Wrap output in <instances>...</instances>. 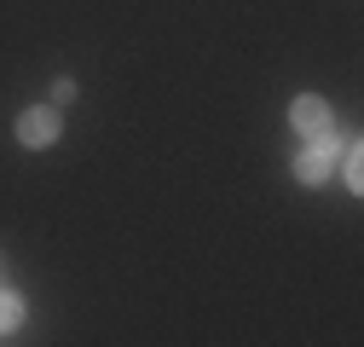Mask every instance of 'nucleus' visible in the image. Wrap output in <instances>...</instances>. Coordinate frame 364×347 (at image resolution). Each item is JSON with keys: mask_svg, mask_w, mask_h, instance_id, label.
<instances>
[{"mask_svg": "<svg viewBox=\"0 0 364 347\" xmlns=\"http://www.w3.org/2000/svg\"><path fill=\"white\" fill-rule=\"evenodd\" d=\"M289 122H295V134H306V139H330V127H336V116H330V105L318 99V93H306V99H295V110H289Z\"/></svg>", "mask_w": 364, "mask_h": 347, "instance_id": "obj_1", "label": "nucleus"}, {"mask_svg": "<svg viewBox=\"0 0 364 347\" xmlns=\"http://www.w3.org/2000/svg\"><path fill=\"white\" fill-rule=\"evenodd\" d=\"M18 324H23V301H18L12 289H0V336L18 330Z\"/></svg>", "mask_w": 364, "mask_h": 347, "instance_id": "obj_4", "label": "nucleus"}, {"mask_svg": "<svg viewBox=\"0 0 364 347\" xmlns=\"http://www.w3.org/2000/svg\"><path fill=\"white\" fill-rule=\"evenodd\" d=\"M18 139H23V145H53V139H58V110H53V105L23 110V116H18Z\"/></svg>", "mask_w": 364, "mask_h": 347, "instance_id": "obj_2", "label": "nucleus"}, {"mask_svg": "<svg viewBox=\"0 0 364 347\" xmlns=\"http://www.w3.org/2000/svg\"><path fill=\"white\" fill-rule=\"evenodd\" d=\"M295 180H306V186L330 180V145H324V139H318L312 151H301V156H295Z\"/></svg>", "mask_w": 364, "mask_h": 347, "instance_id": "obj_3", "label": "nucleus"}, {"mask_svg": "<svg viewBox=\"0 0 364 347\" xmlns=\"http://www.w3.org/2000/svg\"><path fill=\"white\" fill-rule=\"evenodd\" d=\"M347 186H353V191H358V186H364V162H358V151H353V156H347Z\"/></svg>", "mask_w": 364, "mask_h": 347, "instance_id": "obj_5", "label": "nucleus"}]
</instances>
